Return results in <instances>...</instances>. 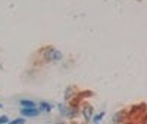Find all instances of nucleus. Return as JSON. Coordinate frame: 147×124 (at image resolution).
Here are the masks:
<instances>
[{"label": "nucleus", "mask_w": 147, "mask_h": 124, "mask_svg": "<svg viewBox=\"0 0 147 124\" xmlns=\"http://www.w3.org/2000/svg\"><path fill=\"white\" fill-rule=\"evenodd\" d=\"M40 56L43 57V60L46 63H59L63 60V54L60 50L52 47V45H46L40 50Z\"/></svg>", "instance_id": "nucleus-1"}, {"label": "nucleus", "mask_w": 147, "mask_h": 124, "mask_svg": "<svg viewBox=\"0 0 147 124\" xmlns=\"http://www.w3.org/2000/svg\"><path fill=\"white\" fill-rule=\"evenodd\" d=\"M80 114L82 115L84 121L88 123L93 120V115H94V108L88 104V102H82V105L80 107Z\"/></svg>", "instance_id": "nucleus-2"}, {"label": "nucleus", "mask_w": 147, "mask_h": 124, "mask_svg": "<svg viewBox=\"0 0 147 124\" xmlns=\"http://www.w3.org/2000/svg\"><path fill=\"white\" fill-rule=\"evenodd\" d=\"M19 114H21V117H24V118H34V117H40V111H38V108H21L19 109Z\"/></svg>", "instance_id": "nucleus-3"}, {"label": "nucleus", "mask_w": 147, "mask_h": 124, "mask_svg": "<svg viewBox=\"0 0 147 124\" xmlns=\"http://www.w3.org/2000/svg\"><path fill=\"white\" fill-rule=\"evenodd\" d=\"M125 117H127L125 109L116 111V113L112 115V124H124V121H125Z\"/></svg>", "instance_id": "nucleus-4"}, {"label": "nucleus", "mask_w": 147, "mask_h": 124, "mask_svg": "<svg viewBox=\"0 0 147 124\" xmlns=\"http://www.w3.org/2000/svg\"><path fill=\"white\" fill-rule=\"evenodd\" d=\"M37 108H38L41 114H49V113H52L53 105L47 101H40V102H37Z\"/></svg>", "instance_id": "nucleus-5"}, {"label": "nucleus", "mask_w": 147, "mask_h": 124, "mask_svg": "<svg viewBox=\"0 0 147 124\" xmlns=\"http://www.w3.org/2000/svg\"><path fill=\"white\" fill-rule=\"evenodd\" d=\"M19 105H21V108H35L37 102L32 101V99H21Z\"/></svg>", "instance_id": "nucleus-6"}, {"label": "nucleus", "mask_w": 147, "mask_h": 124, "mask_svg": "<svg viewBox=\"0 0 147 124\" xmlns=\"http://www.w3.org/2000/svg\"><path fill=\"white\" fill-rule=\"evenodd\" d=\"M57 111H59V114L62 115V117H66L68 115V104L66 102L57 104Z\"/></svg>", "instance_id": "nucleus-7"}, {"label": "nucleus", "mask_w": 147, "mask_h": 124, "mask_svg": "<svg viewBox=\"0 0 147 124\" xmlns=\"http://www.w3.org/2000/svg\"><path fill=\"white\" fill-rule=\"evenodd\" d=\"M74 92H75V88L74 86H68L65 91V101H69V99L74 98Z\"/></svg>", "instance_id": "nucleus-8"}, {"label": "nucleus", "mask_w": 147, "mask_h": 124, "mask_svg": "<svg viewBox=\"0 0 147 124\" xmlns=\"http://www.w3.org/2000/svg\"><path fill=\"white\" fill-rule=\"evenodd\" d=\"M105 115H106L105 111H100V113H97V114H94V115H93V120H91V121H93V123H100V121H102V118H103Z\"/></svg>", "instance_id": "nucleus-9"}, {"label": "nucleus", "mask_w": 147, "mask_h": 124, "mask_svg": "<svg viewBox=\"0 0 147 124\" xmlns=\"http://www.w3.org/2000/svg\"><path fill=\"white\" fill-rule=\"evenodd\" d=\"M9 124H27V118L24 117H19V118H13Z\"/></svg>", "instance_id": "nucleus-10"}, {"label": "nucleus", "mask_w": 147, "mask_h": 124, "mask_svg": "<svg viewBox=\"0 0 147 124\" xmlns=\"http://www.w3.org/2000/svg\"><path fill=\"white\" fill-rule=\"evenodd\" d=\"M9 123H10V120L7 115H0V124H9Z\"/></svg>", "instance_id": "nucleus-11"}, {"label": "nucleus", "mask_w": 147, "mask_h": 124, "mask_svg": "<svg viewBox=\"0 0 147 124\" xmlns=\"http://www.w3.org/2000/svg\"><path fill=\"white\" fill-rule=\"evenodd\" d=\"M53 124H66V123H65L63 120H57V121H56V123H53Z\"/></svg>", "instance_id": "nucleus-12"}, {"label": "nucleus", "mask_w": 147, "mask_h": 124, "mask_svg": "<svg viewBox=\"0 0 147 124\" xmlns=\"http://www.w3.org/2000/svg\"><path fill=\"white\" fill-rule=\"evenodd\" d=\"M80 95H81V98H82V93H80ZM84 95H85V96H91V95H93V93H91V92H85V93H84Z\"/></svg>", "instance_id": "nucleus-13"}, {"label": "nucleus", "mask_w": 147, "mask_h": 124, "mask_svg": "<svg viewBox=\"0 0 147 124\" xmlns=\"http://www.w3.org/2000/svg\"><path fill=\"white\" fill-rule=\"evenodd\" d=\"M2 108H3V104H2V102H0V109H2Z\"/></svg>", "instance_id": "nucleus-14"}, {"label": "nucleus", "mask_w": 147, "mask_h": 124, "mask_svg": "<svg viewBox=\"0 0 147 124\" xmlns=\"http://www.w3.org/2000/svg\"><path fill=\"white\" fill-rule=\"evenodd\" d=\"M71 124H78V123H77V121H72V123H71Z\"/></svg>", "instance_id": "nucleus-15"}, {"label": "nucleus", "mask_w": 147, "mask_h": 124, "mask_svg": "<svg viewBox=\"0 0 147 124\" xmlns=\"http://www.w3.org/2000/svg\"><path fill=\"white\" fill-rule=\"evenodd\" d=\"M94 124H102V121H100V123H94Z\"/></svg>", "instance_id": "nucleus-16"}, {"label": "nucleus", "mask_w": 147, "mask_h": 124, "mask_svg": "<svg viewBox=\"0 0 147 124\" xmlns=\"http://www.w3.org/2000/svg\"><path fill=\"white\" fill-rule=\"evenodd\" d=\"M127 124H136V123H127Z\"/></svg>", "instance_id": "nucleus-17"}, {"label": "nucleus", "mask_w": 147, "mask_h": 124, "mask_svg": "<svg viewBox=\"0 0 147 124\" xmlns=\"http://www.w3.org/2000/svg\"><path fill=\"white\" fill-rule=\"evenodd\" d=\"M44 124H50V123H44Z\"/></svg>", "instance_id": "nucleus-18"}]
</instances>
